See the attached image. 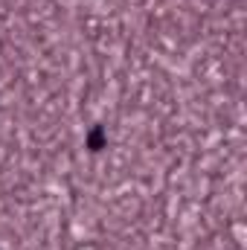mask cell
I'll return each instance as SVG.
<instances>
[{
    "label": "cell",
    "mask_w": 247,
    "mask_h": 250,
    "mask_svg": "<svg viewBox=\"0 0 247 250\" xmlns=\"http://www.w3.org/2000/svg\"><path fill=\"white\" fill-rule=\"evenodd\" d=\"M105 143H108V137H105V128H102V125H93V128L87 131V137H84V146H87L90 151H102Z\"/></svg>",
    "instance_id": "1"
}]
</instances>
